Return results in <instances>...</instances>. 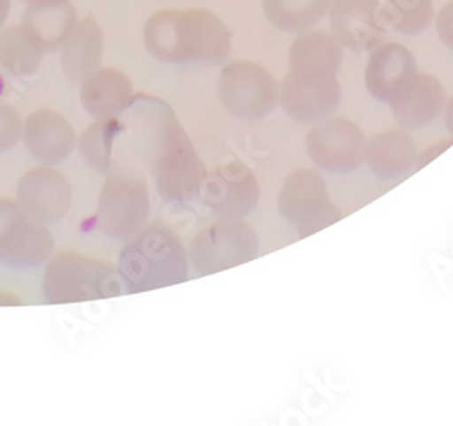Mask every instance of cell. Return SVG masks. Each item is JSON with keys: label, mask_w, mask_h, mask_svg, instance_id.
Here are the masks:
<instances>
[{"label": "cell", "mask_w": 453, "mask_h": 426, "mask_svg": "<svg viewBox=\"0 0 453 426\" xmlns=\"http://www.w3.org/2000/svg\"><path fill=\"white\" fill-rule=\"evenodd\" d=\"M305 147L312 162L328 173L349 174L365 162L366 138L347 119H326L309 131Z\"/></svg>", "instance_id": "cell-10"}, {"label": "cell", "mask_w": 453, "mask_h": 426, "mask_svg": "<svg viewBox=\"0 0 453 426\" xmlns=\"http://www.w3.org/2000/svg\"><path fill=\"white\" fill-rule=\"evenodd\" d=\"M126 126L119 119L95 120L79 138L82 160L96 173H107L112 164V149Z\"/></svg>", "instance_id": "cell-25"}, {"label": "cell", "mask_w": 453, "mask_h": 426, "mask_svg": "<svg viewBox=\"0 0 453 426\" xmlns=\"http://www.w3.org/2000/svg\"><path fill=\"white\" fill-rule=\"evenodd\" d=\"M381 19L401 35H419L434 20L432 0H385Z\"/></svg>", "instance_id": "cell-26"}, {"label": "cell", "mask_w": 453, "mask_h": 426, "mask_svg": "<svg viewBox=\"0 0 453 426\" xmlns=\"http://www.w3.org/2000/svg\"><path fill=\"white\" fill-rule=\"evenodd\" d=\"M332 0H261L263 13L283 31H307L328 12Z\"/></svg>", "instance_id": "cell-23"}, {"label": "cell", "mask_w": 453, "mask_h": 426, "mask_svg": "<svg viewBox=\"0 0 453 426\" xmlns=\"http://www.w3.org/2000/svg\"><path fill=\"white\" fill-rule=\"evenodd\" d=\"M27 6H57V4H64L69 3V0H22Z\"/></svg>", "instance_id": "cell-31"}, {"label": "cell", "mask_w": 453, "mask_h": 426, "mask_svg": "<svg viewBox=\"0 0 453 426\" xmlns=\"http://www.w3.org/2000/svg\"><path fill=\"white\" fill-rule=\"evenodd\" d=\"M451 143H453V140H444V142H437V143L430 145L426 151H423L418 157V164H415V169H423L426 164H430L434 159H437L442 151H446Z\"/></svg>", "instance_id": "cell-29"}, {"label": "cell", "mask_w": 453, "mask_h": 426, "mask_svg": "<svg viewBox=\"0 0 453 426\" xmlns=\"http://www.w3.org/2000/svg\"><path fill=\"white\" fill-rule=\"evenodd\" d=\"M127 111L145 133L150 171L160 198L173 205L200 198L207 169L173 107L160 98L138 95Z\"/></svg>", "instance_id": "cell-1"}, {"label": "cell", "mask_w": 453, "mask_h": 426, "mask_svg": "<svg viewBox=\"0 0 453 426\" xmlns=\"http://www.w3.org/2000/svg\"><path fill=\"white\" fill-rule=\"evenodd\" d=\"M119 273L129 294L178 285L188 278V254L174 230L155 223L122 247Z\"/></svg>", "instance_id": "cell-3"}, {"label": "cell", "mask_w": 453, "mask_h": 426, "mask_svg": "<svg viewBox=\"0 0 453 426\" xmlns=\"http://www.w3.org/2000/svg\"><path fill=\"white\" fill-rule=\"evenodd\" d=\"M259 252L256 230L243 220H219L198 232L188 258L200 276L252 261Z\"/></svg>", "instance_id": "cell-8"}, {"label": "cell", "mask_w": 453, "mask_h": 426, "mask_svg": "<svg viewBox=\"0 0 453 426\" xmlns=\"http://www.w3.org/2000/svg\"><path fill=\"white\" fill-rule=\"evenodd\" d=\"M150 197L143 178L112 174L105 180L98 204L96 227L104 236L127 242L147 227Z\"/></svg>", "instance_id": "cell-6"}, {"label": "cell", "mask_w": 453, "mask_h": 426, "mask_svg": "<svg viewBox=\"0 0 453 426\" xmlns=\"http://www.w3.org/2000/svg\"><path fill=\"white\" fill-rule=\"evenodd\" d=\"M134 98L129 76L112 67H98L81 86V102L95 120L119 119Z\"/></svg>", "instance_id": "cell-18"}, {"label": "cell", "mask_w": 453, "mask_h": 426, "mask_svg": "<svg viewBox=\"0 0 453 426\" xmlns=\"http://www.w3.org/2000/svg\"><path fill=\"white\" fill-rule=\"evenodd\" d=\"M44 51L33 43L24 26H12L0 33V66L15 76H29L39 71Z\"/></svg>", "instance_id": "cell-24"}, {"label": "cell", "mask_w": 453, "mask_h": 426, "mask_svg": "<svg viewBox=\"0 0 453 426\" xmlns=\"http://www.w3.org/2000/svg\"><path fill=\"white\" fill-rule=\"evenodd\" d=\"M22 140L35 160L57 166L69 159L79 143L77 133L65 116L51 109H39L24 120Z\"/></svg>", "instance_id": "cell-15"}, {"label": "cell", "mask_w": 453, "mask_h": 426, "mask_svg": "<svg viewBox=\"0 0 453 426\" xmlns=\"http://www.w3.org/2000/svg\"><path fill=\"white\" fill-rule=\"evenodd\" d=\"M418 71L411 51L401 44L390 43L372 50L366 64L365 82L368 93L377 102H388L392 93Z\"/></svg>", "instance_id": "cell-20"}, {"label": "cell", "mask_w": 453, "mask_h": 426, "mask_svg": "<svg viewBox=\"0 0 453 426\" xmlns=\"http://www.w3.org/2000/svg\"><path fill=\"white\" fill-rule=\"evenodd\" d=\"M435 24H437V33L442 44L449 51H453V0L441 10Z\"/></svg>", "instance_id": "cell-28"}, {"label": "cell", "mask_w": 453, "mask_h": 426, "mask_svg": "<svg viewBox=\"0 0 453 426\" xmlns=\"http://www.w3.org/2000/svg\"><path fill=\"white\" fill-rule=\"evenodd\" d=\"M122 292L119 268L107 261L73 251H60L46 261L42 294L51 305L111 299Z\"/></svg>", "instance_id": "cell-4"}, {"label": "cell", "mask_w": 453, "mask_h": 426, "mask_svg": "<svg viewBox=\"0 0 453 426\" xmlns=\"http://www.w3.org/2000/svg\"><path fill=\"white\" fill-rule=\"evenodd\" d=\"M231 31L212 12L165 10L150 15L143 26L149 55L173 66H218L231 55Z\"/></svg>", "instance_id": "cell-2"}, {"label": "cell", "mask_w": 453, "mask_h": 426, "mask_svg": "<svg viewBox=\"0 0 453 426\" xmlns=\"http://www.w3.org/2000/svg\"><path fill=\"white\" fill-rule=\"evenodd\" d=\"M328 19L335 41L356 53L375 50L387 36L380 0H332Z\"/></svg>", "instance_id": "cell-12"}, {"label": "cell", "mask_w": 453, "mask_h": 426, "mask_svg": "<svg viewBox=\"0 0 453 426\" xmlns=\"http://www.w3.org/2000/svg\"><path fill=\"white\" fill-rule=\"evenodd\" d=\"M280 214L290 223L299 238L312 236L343 218L330 202L325 178L314 169H296L290 173L280 190Z\"/></svg>", "instance_id": "cell-7"}, {"label": "cell", "mask_w": 453, "mask_h": 426, "mask_svg": "<svg viewBox=\"0 0 453 426\" xmlns=\"http://www.w3.org/2000/svg\"><path fill=\"white\" fill-rule=\"evenodd\" d=\"M418 147L408 129L394 128L373 135L365 147V160L380 180H397L418 164Z\"/></svg>", "instance_id": "cell-19"}, {"label": "cell", "mask_w": 453, "mask_h": 426, "mask_svg": "<svg viewBox=\"0 0 453 426\" xmlns=\"http://www.w3.org/2000/svg\"><path fill=\"white\" fill-rule=\"evenodd\" d=\"M10 6H12V0H0V29H3V26L8 20Z\"/></svg>", "instance_id": "cell-32"}, {"label": "cell", "mask_w": 453, "mask_h": 426, "mask_svg": "<svg viewBox=\"0 0 453 426\" xmlns=\"http://www.w3.org/2000/svg\"><path fill=\"white\" fill-rule=\"evenodd\" d=\"M15 202L31 218L55 223L73 205V187L60 171L51 169V166H41L20 176Z\"/></svg>", "instance_id": "cell-13"}, {"label": "cell", "mask_w": 453, "mask_h": 426, "mask_svg": "<svg viewBox=\"0 0 453 426\" xmlns=\"http://www.w3.org/2000/svg\"><path fill=\"white\" fill-rule=\"evenodd\" d=\"M77 22V12L69 3H64L57 6H29L22 26L44 53H55L64 46Z\"/></svg>", "instance_id": "cell-22"}, {"label": "cell", "mask_w": 453, "mask_h": 426, "mask_svg": "<svg viewBox=\"0 0 453 426\" xmlns=\"http://www.w3.org/2000/svg\"><path fill=\"white\" fill-rule=\"evenodd\" d=\"M342 102L339 82H307L287 73L280 86V104L290 120L305 126L319 124L337 111Z\"/></svg>", "instance_id": "cell-17"}, {"label": "cell", "mask_w": 453, "mask_h": 426, "mask_svg": "<svg viewBox=\"0 0 453 426\" xmlns=\"http://www.w3.org/2000/svg\"><path fill=\"white\" fill-rule=\"evenodd\" d=\"M218 97L223 107L245 122H257L280 104V84L274 74L249 60L226 64L218 76Z\"/></svg>", "instance_id": "cell-5"}, {"label": "cell", "mask_w": 453, "mask_h": 426, "mask_svg": "<svg viewBox=\"0 0 453 426\" xmlns=\"http://www.w3.org/2000/svg\"><path fill=\"white\" fill-rule=\"evenodd\" d=\"M24 122L15 107L0 102V154L12 151L22 140Z\"/></svg>", "instance_id": "cell-27"}, {"label": "cell", "mask_w": 453, "mask_h": 426, "mask_svg": "<svg viewBox=\"0 0 453 426\" xmlns=\"http://www.w3.org/2000/svg\"><path fill=\"white\" fill-rule=\"evenodd\" d=\"M444 126H446V129H448V133H449V136L453 140V97L448 102L446 111H444Z\"/></svg>", "instance_id": "cell-30"}, {"label": "cell", "mask_w": 453, "mask_h": 426, "mask_svg": "<svg viewBox=\"0 0 453 426\" xmlns=\"http://www.w3.org/2000/svg\"><path fill=\"white\" fill-rule=\"evenodd\" d=\"M387 104L403 129H421L442 114L446 91L434 74L415 71L392 93Z\"/></svg>", "instance_id": "cell-14"}, {"label": "cell", "mask_w": 453, "mask_h": 426, "mask_svg": "<svg viewBox=\"0 0 453 426\" xmlns=\"http://www.w3.org/2000/svg\"><path fill=\"white\" fill-rule=\"evenodd\" d=\"M343 51L334 35L326 31H303L288 50V66L294 76L307 82H334L342 69Z\"/></svg>", "instance_id": "cell-16"}, {"label": "cell", "mask_w": 453, "mask_h": 426, "mask_svg": "<svg viewBox=\"0 0 453 426\" xmlns=\"http://www.w3.org/2000/svg\"><path fill=\"white\" fill-rule=\"evenodd\" d=\"M104 55V31L95 15H88L77 22L64 46L60 48V60L71 82H82L100 67Z\"/></svg>", "instance_id": "cell-21"}, {"label": "cell", "mask_w": 453, "mask_h": 426, "mask_svg": "<svg viewBox=\"0 0 453 426\" xmlns=\"http://www.w3.org/2000/svg\"><path fill=\"white\" fill-rule=\"evenodd\" d=\"M55 254V238L46 223L26 214L13 200L0 198V265L35 268Z\"/></svg>", "instance_id": "cell-9"}, {"label": "cell", "mask_w": 453, "mask_h": 426, "mask_svg": "<svg viewBox=\"0 0 453 426\" xmlns=\"http://www.w3.org/2000/svg\"><path fill=\"white\" fill-rule=\"evenodd\" d=\"M256 174L240 160L207 173L200 200L219 220H243L250 216L259 202Z\"/></svg>", "instance_id": "cell-11"}]
</instances>
